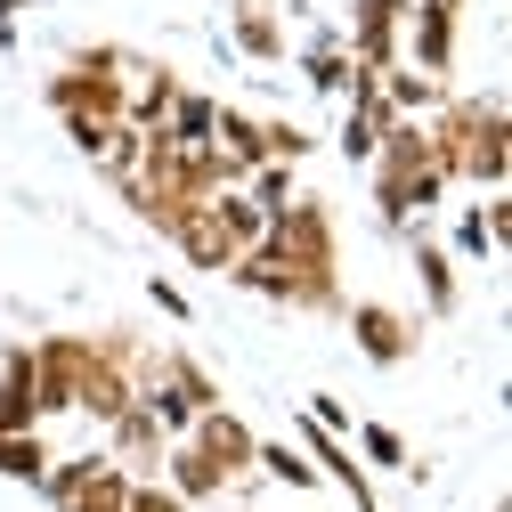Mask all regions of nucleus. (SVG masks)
Instances as JSON below:
<instances>
[{
  "label": "nucleus",
  "instance_id": "obj_1",
  "mask_svg": "<svg viewBox=\"0 0 512 512\" xmlns=\"http://www.w3.org/2000/svg\"><path fill=\"white\" fill-rule=\"evenodd\" d=\"M431 155L447 163L456 187H480V196H504V171H512V131H504V90L480 98H439L423 114Z\"/></svg>",
  "mask_w": 512,
  "mask_h": 512
},
{
  "label": "nucleus",
  "instance_id": "obj_2",
  "mask_svg": "<svg viewBox=\"0 0 512 512\" xmlns=\"http://www.w3.org/2000/svg\"><path fill=\"white\" fill-rule=\"evenodd\" d=\"M374 212L382 220H423V212H439V196L456 179H447V163L431 155V131H423V114H391L382 122V139H374Z\"/></svg>",
  "mask_w": 512,
  "mask_h": 512
},
{
  "label": "nucleus",
  "instance_id": "obj_3",
  "mask_svg": "<svg viewBox=\"0 0 512 512\" xmlns=\"http://www.w3.org/2000/svg\"><path fill=\"white\" fill-rule=\"evenodd\" d=\"M41 98H49L57 114H106V122H122V106H131V49H114V41L74 49L66 74L41 82Z\"/></svg>",
  "mask_w": 512,
  "mask_h": 512
},
{
  "label": "nucleus",
  "instance_id": "obj_4",
  "mask_svg": "<svg viewBox=\"0 0 512 512\" xmlns=\"http://www.w3.org/2000/svg\"><path fill=\"white\" fill-rule=\"evenodd\" d=\"M252 252H277V261H293L301 277H334V269H342V236H334L326 196H293V204L269 220V236L252 244Z\"/></svg>",
  "mask_w": 512,
  "mask_h": 512
},
{
  "label": "nucleus",
  "instance_id": "obj_5",
  "mask_svg": "<svg viewBox=\"0 0 512 512\" xmlns=\"http://www.w3.org/2000/svg\"><path fill=\"white\" fill-rule=\"evenodd\" d=\"M187 447H196V456L236 488V480H252V447H261V431H252V423L220 399V407H204L196 423H187Z\"/></svg>",
  "mask_w": 512,
  "mask_h": 512
},
{
  "label": "nucleus",
  "instance_id": "obj_6",
  "mask_svg": "<svg viewBox=\"0 0 512 512\" xmlns=\"http://www.w3.org/2000/svg\"><path fill=\"white\" fill-rule=\"evenodd\" d=\"M82 358H90V334H41V342H33V399H41V423H49V415H74Z\"/></svg>",
  "mask_w": 512,
  "mask_h": 512
},
{
  "label": "nucleus",
  "instance_id": "obj_7",
  "mask_svg": "<svg viewBox=\"0 0 512 512\" xmlns=\"http://www.w3.org/2000/svg\"><path fill=\"white\" fill-rule=\"evenodd\" d=\"M342 317H350L358 358H374V366H407L415 358V317L407 309H391V301H342Z\"/></svg>",
  "mask_w": 512,
  "mask_h": 512
},
{
  "label": "nucleus",
  "instance_id": "obj_8",
  "mask_svg": "<svg viewBox=\"0 0 512 512\" xmlns=\"http://www.w3.org/2000/svg\"><path fill=\"white\" fill-rule=\"evenodd\" d=\"M407 252H415V285H423V309L431 317H456L464 309V285H456V252H447L439 236H423V220H399Z\"/></svg>",
  "mask_w": 512,
  "mask_h": 512
},
{
  "label": "nucleus",
  "instance_id": "obj_9",
  "mask_svg": "<svg viewBox=\"0 0 512 512\" xmlns=\"http://www.w3.org/2000/svg\"><path fill=\"white\" fill-rule=\"evenodd\" d=\"M98 439H106V456H114L122 472H131V480H155V464H163V447H171V439H163V423H155V415H147L139 399L122 407V415H114V423H106Z\"/></svg>",
  "mask_w": 512,
  "mask_h": 512
},
{
  "label": "nucleus",
  "instance_id": "obj_10",
  "mask_svg": "<svg viewBox=\"0 0 512 512\" xmlns=\"http://www.w3.org/2000/svg\"><path fill=\"white\" fill-rule=\"evenodd\" d=\"M163 244L179 252L187 269H204V277H220V269L236 261V244L220 236V220H212V204H187V212H179V220L163 228Z\"/></svg>",
  "mask_w": 512,
  "mask_h": 512
},
{
  "label": "nucleus",
  "instance_id": "obj_11",
  "mask_svg": "<svg viewBox=\"0 0 512 512\" xmlns=\"http://www.w3.org/2000/svg\"><path fill=\"white\" fill-rule=\"evenodd\" d=\"M504 220H512L504 196L456 212V244H447V252H456V269H496V261H504Z\"/></svg>",
  "mask_w": 512,
  "mask_h": 512
},
{
  "label": "nucleus",
  "instance_id": "obj_12",
  "mask_svg": "<svg viewBox=\"0 0 512 512\" xmlns=\"http://www.w3.org/2000/svg\"><path fill=\"white\" fill-rule=\"evenodd\" d=\"M228 49L244 57V66H285V17L269 9V0H236L228 9Z\"/></svg>",
  "mask_w": 512,
  "mask_h": 512
},
{
  "label": "nucleus",
  "instance_id": "obj_13",
  "mask_svg": "<svg viewBox=\"0 0 512 512\" xmlns=\"http://www.w3.org/2000/svg\"><path fill=\"white\" fill-rule=\"evenodd\" d=\"M0 431H41V399H33V342L0 350Z\"/></svg>",
  "mask_w": 512,
  "mask_h": 512
},
{
  "label": "nucleus",
  "instance_id": "obj_14",
  "mask_svg": "<svg viewBox=\"0 0 512 512\" xmlns=\"http://www.w3.org/2000/svg\"><path fill=\"white\" fill-rule=\"evenodd\" d=\"M301 82H309L317 98H342V90H350V49H342V25H309V41H301Z\"/></svg>",
  "mask_w": 512,
  "mask_h": 512
},
{
  "label": "nucleus",
  "instance_id": "obj_15",
  "mask_svg": "<svg viewBox=\"0 0 512 512\" xmlns=\"http://www.w3.org/2000/svg\"><path fill=\"white\" fill-rule=\"evenodd\" d=\"M171 98H179V74L163 66V57H131V106H122V122L155 131V122L171 114Z\"/></svg>",
  "mask_w": 512,
  "mask_h": 512
},
{
  "label": "nucleus",
  "instance_id": "obj_16",
  "mask_svg": "<svg viewBox=\"0 0 512 512\" xmlns=\"http://www.w3.org/2000/svg\"><path fill=\"white\" fill-rule=\"evenodd\" d=\"M155 480H163V488H171L179 504H212V496L228 488V480H220V472H212V464H204V456H196V447H187V439H171V447H163Z\"/></svg>",
  "mask_w": 512,
  "mask_h": 512
},
{
  "label": "nucleus",
  "instance_id": "obj_17",
  "mask_svg": "<svg viewBox=\"0 0 512 512\" xmlns=\"http://www.w3.org/2000/svg\"><path fill=\"white\" fill-rule=\"evenodd\" d=\"M212 147L236 163V171H252V163H269V139H261V114H244V106H220L212 114Z\"/></svg>",
  "mask_w": 512,
  "mask_h": 512
},
{
  "label": "nucleus",
  "instance_id": "obj_18",
  "mask_svg": "<svg viewBox=\"0 0 512 512\" xmlns=\"http://www.w3.org/2000/svg\"><path fill=\"white\" fill-rule=\"evenodd\" d=\"M439 98H447V82H439V74L407 66V57H399V66H382V106H391V114H431Z\"/></svg>",
  "mask_w": 512,
  "mask_h": 512
},
{
  "label": "nucleus",
  "instance_id": "obj_19",
  "mask_svg": "<svg viewBox=\"0 0 512 512\" xmlns=\"http://www.w3.org/2000/svg\"><path fill=\"white\" fill-rule=\"evenodd\" d=\"M204 204H212V220H220V236H228L236 252H252V244H261V236H269V212H261V204H252V196H244V187H220V196H204Z\"/></svg>",
  "mask_w": 512,
  "mask_h": 512
},
{
  "label": "nucleus",
  "instance_id": "obj_20",
  "mask_svg": "<svg viewBox=\"0 0 512 512\" xmlns=\"http://www.w3.org/2000/svg\"><path fill=\"white\" fill-rule=\"evenodd\" d=\"M122 504H131V472H122L114 456H98V472H90L66 504H57V512H122Z\"/></svg>",
  "mask_w": 512,
  "mask_h": 512
},
{
  "label": "nucleus",
  "instance_id": "obj_21",
  "mask_svg": "<svg viewBox=\"0 0 512 512\" xmlns=\"http://www.w3.org/2000/svg\"><path fill=\"white\" fill-rule=\"evenodd\" d=\"M212 114H220V98H204V90L179 82V98H171V114H163V131H171L179 147H212Z\"/></svg>",
  "mask_w": 512,
  "mask_h": 512
},
{
  "label": "nucleus",
  "instance_id": "obj_22",
  "mask_svg": "<svg viewBox=\"0 0 512 512\" xmlns=\"http://www.w3.org/2000/svg\"><path fill=\"white\" fill-rule=\"evenodd\" d=\"M350 439H358V456H366V464H382V472H407V480H423V464L407 456V439H399L391 423H350Z\"/></svg>",
  "mask_w": 512,
  "mask_h": 512
},
{
  "label": "nucleus",
  "instance_id": "obj_23",
  "mask_svg": "<svg viewBox=\"0 0 512 512\" xmlns=\"http://www.w3.org/2000/svg\"><path fill=\"white\" fill-rule=\"evenodd\" d=\"M41 472H49V439L41 431H0V480L41 488Z\"/></svg>",
  "mask_w": 512,
  "mask_h": 512
},
{
  "label": "nucleus",
  "instance_id": "obj_24",
  "mask_svg": "<svg viewBox=\"0 0 512 512\" xmlns=\"http://www.w3.org/2000/svg\"><path fill=\"white\" fill-rule=\"evenodd\" d=\"M252 472H261V480H285V488H317V464L301 456L293 439H261V447H252Z\"/></svg>",
  "mask_w": 512,
  "mask_h": 512
},
{
  "label": "nucleus",
  "instance_id": "obj_25",
  "mask_svg": "<svg viewBox=\"0 0 512 512\" xmlns=\"http://www.w3.org/2000/svg\"><path fill=\"white\" fill-rule=\"evenodd\" d=\"M244 196H252V204H261V212L277 220V212L301 196V187H293V163H277V155H269V163H252V171H244Z\"/></svg>",
  "mask_w": 512,
  "mask_h": 512
},
{
  "label": "nucleus",
  "instance_id": "obj_26",
  "mask_svg": "<svg viewBox=\"0 0 512 512\" xmlns=\"http://www.w3.org/2000/svg\"><path fill=\"white\" fill-rule=\"evenodd\" d=\"M261 139H269V155H277V163H301V155L317 147V139L301 131V122H293V114H261Z\"/></svg>",
  "mask_w": 512,
  "mask_h": 512
},
{
  "label": "nucleus",
  "instance_id": "obj_27",
  "mask_svg": "<svg viewBox=\"0 0 512 512\" xmlns=\"http://www.w3.org/2000/svg\"><path fill=\"white\" fill-rule=\"evenodd\" d=\"M57 122H66L74 155H90V163H98V155H106V139H114V122H106V114H57Z\"/></svg>",
  "mask_w": 512,
  "mask_h": 512
},
{
  "label": "nucleus",
  "instance_id": "obj_28",
  "mask_svg": "<svg viewBox=\"0 0 512 512\" xmlns=\"http://www.w3.org/2000/svg\"><path fill=\"white\" fill-rule=\"evenodd\" d=\"M415 0H350V25H407Z\"/></svg>",
  "mask_w": 512,
  "mask_h": 512
},
{
  "label": "nucleus",
  "instance_id": "obj_29",
  "mask_svg": "<svg viewBox=\"0 0 512 512\" xmlns=\"http://www.w3.org/2000/svg\"><path fill=\"white\" fill-rule=\"evenodd\" d=\"M301 415H309V423H317V431H342V439H350V407H342V399H334V391H317V399H309V407H301Z\"/></svg>",
  "mask_w": 512,
  "mask_h": 512
},
{
  "label": "nucleus",
  "instance_id": "obj_30",
  "mask_svg": "<svg viewBox=\"0 0 512 512\" xmlns=\"http://www.w3.org/2000/svg\"><path fill=\"white\" fill-rule=\"evenodd\" d=\"M147 301H155L163 317H179V326H187V317H196V309H187V293H179L171 277H147Z\"/></svg>",
  "mask_w": 512,
  "mask_h": 512
},
{
  "label": "nucleus",
  "instance_id": "obj_31",
  "mask_svg": "<svg viewBox=\"0 0 512 512\" xmlns=\"http://www.w3.org/2000/svg\"><path fill=\"white\" fill-rule=\"evenodd\" d=\"M0 49H17V0H0Z\"/></svg>",
  "mask_w": 512,
  "mask_h": 512
},
{
  "label": "nucleus",
  "instance_id": "obj_32",
  "mask_svg": "<svg viewBox=\"0 0 512 512\" xmlns=\"http://www.w3.org/2000/svg\"><path fill=\"white\" fill-rule=\"evenodd\" d=\"M431 9H447V17H464V0H431Z\"/></svg>",
  "mask_w": 512,
  "mask_h": 512
},
{
  "label": "nucleus",
  "instance_id": "obj_33",
  "mask_svg": "<svg viewBox=\"0 0 512 512\" xmlns=\"http://www.w3.org/2000/svg\"><path fill=\"white\" fill-rule=\"evenodd\" d=\"M488 512H504V504H488Z\"/></svg>",
  "mask_w": 512,
  "mask_h": 512
}]
</instances>
